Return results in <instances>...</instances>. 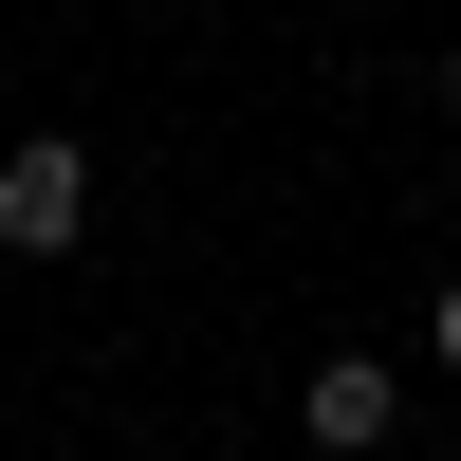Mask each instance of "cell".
I'll use <instances>...</instances> for the list:
<instances>
[{
    "instance_id": "4",
    "label": "cell",
    "mask_w": 461,
    "mask_h": 461,
    "mask_svg": "<svg viewBox=\"0 0 461 461\" xmlns=\"http://www.w3.org/2000/svg\"><path fill=\"white\" fill-rule=\"evenodd\" d=\"M443 111H461V56H443Z\"/></svg>"
},
{
    "instance_id": "1",
    "label": "cell",
    "mask_w": 461,
    "mask_h": 461,
    "mask_svg": "<svg viewBox=\"0 0 461 461\" xmlns=\"http://www.w3.org/2000/svg\"><path fill=\"white\" fill-rule=\"evenodd\" d=\"M0 240H19V258H74V240H93V148H74V130H19V148H0Z\"/></svg>"
},
{
    "instance_id": "3",
    "label": "cell",
    "mask_w": 461,
    "mask_h": 461,
    "mask_svg": "<svg viewBox=\"0 0 461 461\" xmlns=\"http://www.w3.org/2000/svg\"><path fill=\"white\" fill-rule=\"evenodd\" d=\"M425 351H443V369H461V277H443V314H425Z\"/></svg>"
},
{
    "instance_id": "2",
    "label": "cell",
    "mask_w": 461,
    "mask_h": 461,
    "mask_svg": "<svg viewBox=\"0 0 461 461\" xmlns=\"http://www.w3.org/2000/svg\"><path fill=\"white\" fill-rule=\"evenodd\" d=\"M295 425H314V461H388V369H369V351H332L314 388H295Z\"/></svg>"
}]
</instances>
